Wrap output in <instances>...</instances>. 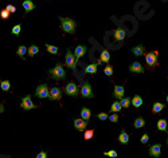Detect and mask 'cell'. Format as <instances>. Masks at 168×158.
<instances>
[{
    "instance_id": "1",
    "label": "cell",
    "mask_w": 168,
    "mask_h": 158,
    "mask_svg": "<svg viewBox=\"0 0 168 158\" xmlns=\"http://www.w3.org/2000/svg\"><path fill=\"white\" fill-rule=\"evenodd\" d=\"M61 20V28L67 34H75L77 23L71 18H59Z\"/></svg>"
},
{
    "instance_id": "2",
    "label": "cell",
    "mask_w": 168,
    "mask_h": 158,
    "mask_svg": "<svg viewBox=\"0 0 168 158\" xmlns=\"http://www.w3.org/2000/svg\"><path fill=\"white\" fill-rule=\"evenodd\" d=\"M48 75L51 76V79H55V80H63V79H66V73H65L63 64L57 63V66L54 68L48 70Z\"/></svg>"
},
{
    "instance_id": "3",
    "label": "cell",
    "mask_w": 168,
    "mask_h": 158,
    "mask_svg": "<svg viewBox=\"0 0 168 158\" xmlns=\"http://www.w3.org/2000/svg\"><path fill=\"white\" fill-rule=\"evenodd\" d=\"M159 52L157 51H149L145 54V62L149 70H155L156 66L159 64Z\"/></svg>"
},
{
    "instance_id": "4",
    "label": "cell",
    "mask_w": 168,
    "mask_h": 158,
    "mask_svg": "<svg viewBox=\"0 0 168 158\" xmlns=\"http://www.w3.org/2000/svg\"><path fill=\"white\" fill-rule=\"evenodd\" d=\"M66 60H65V64H66L69 68H71L73 71H75V66H77V62H78V59L75 58V55H74V52L70 48H67L66 51Z\"/></svg>"
},
{
    "instance_id": "5",
    "label": "cell",
    "mask_w": 168,
    "mask_h": 158,
    "mask_svg": "<svg viewBox=\"0 0 168 158\" xmlns=\"http://www.w3.org/2000/svg\"><path fill=\"white\" fill-rule=\"evenodd\" d=\"M35 95L38 98H42V99H46V98H50V89H48L47 83H42L36 87L35 90Z\"/></svg>"
},
{
    "instance_id": "6",
    "label": "cell",
    "mask_w": 168,
    "mask_h": 158,
    "mask_svg": "<svg viewBox=\"0 0 168 158\" xmlns=\"http://www.w3.org/2000/svg\"><path fill=\"white\" fill-rule=\"evenodd\" d=\"M79 92H81V95H82L85 99H92L93 97H94L93 90H92V86H90V83L88 82V80L83 82V85H82V87H81V90H79Z\"/></svg>"
},
{
    "instance_id": "7",
    "label": "cell",
    "mask_w": 168,
    "mask_h": 158,
    "mask_svg": "<svg viewBox=\"0 0 168 158\" xmlns=\"http://www.w3.org/2000/svg\"><path fill=\"white\" fill-rule=\"evenodd\" d=\"M63 91L66 92L69 97H77L78 95V86L74 82H67V85L65 86Z\"/></svg>"
},
{
    "instance_id": "8",
    "label": "cell",
    "mask_w": 168,
    "mask_h": 158,
    "mask_svg": "<svg viewBox=\"0 0 168 158\" xmlns=\"http://www.w3.org/2000/svg\"><path fill=\"white\" fill-rule=\"evenodd\" d=\"M20 107L24 109V110H32V109H35V104L32 103V101H31V95L23 97L22 102H20Z\"/></svg>"
},
{
    "instance_id": "9",
    "label": "cell",
    "mask_w": 168,
    "mask_h": 158,
    "mask_svg": "<svg viewBox=\"0 0 168 158\" xmlns=\"http://www.w3.org/2000/svg\"><path fill=\"white\" fill-rule=\"evenodd\" d=\"M74 127L78 131H85L86 127H88V122L85 119H82V118H75L74 119Z\"/></svg>"
},
{
    "instance_id": "10",
    "label": "cell",
    "mask_w": 168,
    "mask_h": 158,
    "mask_svg": "<svg viewBox=\"0 0 168 158\" xmlns=\"http://www.w3.org/2000/svg\"><path fill=\"white\" fill-rule=\"evenodd\" d=\"M149 155L151 157H155V158H159L160 157V154H162V145L160 143H156V145L151 146L149 147Z\"/></svg>"
},
{
    "instance_id": "11",
    "label": "cell",
    "mask_w": 168,
    "mask_h": 158,
    "mask_svg": "<svg viewBox=\"0 0 168 158\" xmlns=\"http://www.w3.org/2000/svg\"><path fill=\"white\" fill-rule=\"evenodd\" d=\"M62 98V90L59 87H53L50 90V99L51 101H61Z\"/></svg>"
},
{
    "instance_id": "12",
    "label": "cell",
    "mask_w": 168,
    "mask_h": 158,
    "mask_svg": "<svg viewBox=\"0 0 168 158\" xmlns=\"http://www.w3.org/2000/svg\"><path fill=\"white\" fill-rule=\"evenodd\" d=\"M124 95H125V90H124V86H118L114 85V90H113V97L116 99H122Z\"/></svg>"
},
{
    "instance_id": "13",
    "label": "cell",
    "mask_w": 168,
    "mask_h": 158,
    "mask_svg": "<svg viewBox=\"0 0 168 158\" xmlns=\"http://www.w3.org/2000/svg\"><path fill=\"white\" fill-rule=\"evenodd\" d=\"M129 71L130 73H137V74H143L144 73V67L139 63V62H133L129 66Z\"/></svg>"
},
{
    "instance_id": "14",
    "label": "cell",
    "mask_w": 168,
    "mask_h": 158,
    "mask_svg": "<svg viewBox=\"0 0 168 158\" xmlns=\"http://www.w3.org/2000/svg\"><path fill=\"white\" fill-rule=\"evenodd\" d=\"M22 6H23V8H24L26 13H28V12H31L32 10H35V4L32 0H24L22 3Z\"/></svg>"
},
{
    "instance_id": "15",
    "label": "cell",
    "mask_w": 168,
    "mask_h": 158,
    "mask_svg": "<svg viewBox=\"0 0 168 158\" xmlns=\"http://www.w3.org/2000/svg\"><path fill=\"white\" fill-rule=\"evenodd\" d=\"M86 51H88V48L85 47V46H82V44H78L75 47V50H74V55H75V58L78 59V58H81V56H83V55L86 54Z\"/></svg>"
},
{
    "instance_id": "16",
    "label": "cell",
    "mask_w": 168,
    "mask_h": 158,
    "mask_svg": "<svg viewBox=\"0 0 168 158\" xmlns=\"http://www.w3.org/2000/svg\"><path fill=\"white\" fill-rule=\"evenodd\" d=\"M117 139L121 145H128L129 143V135H128V133H125V130H121V133Z\"/></svg>"
},
{
    "instance_id": "17",
    "label": "cell",
    "mask_w": 168,
    "mask_h": 158,
    "mask_svg": "<svg viewBox=\"0 0 168 158\" xmlns=\"http://www.w3.org/2000/svg\"><path fill=\"white\" fill-rule=\"evenodd\" d=\"M113 35H114V39H116V40L122 42V40H124V38H125V30L121 28V27H120V28L114 30Z\"/></svg>"
},
{
    "instance_id": "18",
    "label": "cell",
    "mask_w": 168,
    "mask_h": 158,
    "mask_svg": "<svg viewBox=\"0 0 168 158\" xmlns=\"http://www.w3.org/2000/svg\"><path fill=\"white\" fill-rule=\"evenodd\" d=\"M132 52H133L136 56H143V55L145 54V47H144L143 44H137L136 47L132 48Z\"/></svg>"
},
{
    "instance_id": "19",
    "label": "cell",
    "mask_w": 168,
    "mask_h": 158,
    "mask_svg": "<svg viewBox=\"0 0 168 158\" xmlns=\"http://www.w3.org/2000/svg\"><path fill=\"white\" fill-rule=\"evenodd\" d=\"M132 106H133L135 109H140L143 106V98H141L139 94H136L133 98H132Z\"/></svg>"
},
{
    "instance_id": "20",
    "label": "cell",
    "mask_w": 168,
    "mask_h": 158,
    "mask_svg": "<svg viewBox=\"0 0 168 158\" xmlns=\"http://www.w3.org/2000/svg\"><path fill=\"white\" fill-rule=\"evenodd\" d=\"M97 67H98V63H92V64H88L85 66V70H83V73L85 74H95L97 73Z\"/></svg>"
},
{
    "instance_id": "21",
    "label": "cell",
    "mask_w": 168,
    "mask_h": 158,
    "mask_svg": "<svg viewBox=\"0 0 168 158\" xmlns=\"http://www.w3.org/2000/svg\"><path fill=\"white\" fill-rule=\"evenodd\" d=\"M81 118L85 119L86 122H89V119L92 118V111H90V109L82 107V110H81Z\"/></svg>"
},
{
    "instance_id": "22",
    "label": "cell",
    "mask_w": 168,
    "mask_h": 158,
    "mask_svg": "<svg viewBox=\"0 0 168 158\" xmlns=\"http://www.w3.org/2000/svg\"><path fill=\"white\" fill-rule=\"evenodd\" d=\"M100 60H101L102 63H109V60H110V54H109V51L106 48L101 51V56H100Z\"/></svg>"
},
{
    "instance_id": "23",
    "label": "cell",
    "mask_w": 168,
    "mask_h": 158,
    "mask_svg": "<svg viewBox=\"0 0 168 158\" xmlns=\"http://www.w3.org/2000/svg\"><path fill=\"white\" fill-rule=\"evenodd\" d=\"M16 54H18V56L22 58V59H26V54H28V48L24 47V46H19L18 50H16Z\"/></svg>"
},
{
    "instance_id": "24",
    "label": "cell",
    "mask_w": 168,
    "mask_h": 158,
    "mask_svg": "<svg viewBox=\"0 0 168 158\" xmlns=\"http://www.w3.org/2000/svg\"><path fill=\"white\" fill-rule=\"evenodd\" d=\"M133 126H135V129H141V127H144L145 126V121H144V118L143 117H137L136 119H135V122H133Z\"/></svg>"
},
{
    "instance_id": "25",
    "label": "cell",
    "mask_w": 168,
    "mask_h": 158,
    "mask_svg": "<svg viewBox=\"0 0 168 158\" xmlns=\"http://www.w3.org/2000/svg\"><path fill=\"white\" fill-rule=\"evenodd\" d=\"M157 129L160 130V131H164V133H167V121H165L164 118H162V119L157 121Z\"/></svg>"
},
{
    "instance_id": "26",
    "label": "cell",
    "mask_w": 168,
    "mask_h": 158,
    "mask_svg": "<svg viewBox=\"0 0 168 158\" xmlns=\"http://www.w3.org/2000/svg\"><path fill=\"white\" fill-rule=\"evenodd\" d=\"M163 109H164V103L155 102V103H153V107H152V113L157 114V113H160V111H163Z\"/></svg>"
},
{
    "instance_id": "27",
    "label": "cell",
    "mask_w": 168,
    "mask_h": 158,
    "mask_svg": "<svg viewBox=\"0 0 168 158\" xmlns=\"http://www.w3.org/2000/svg\"><path fill=\"white\" fill-rule=\"evenodd\" d=\"M121 109H122V106H121L120 101H114L110 106V111H113V113H118V111H121Z\"/></svg>"
},
{
    "instance_id": "28",
    "label": "cell",
    "mask_w": 168,
    "mask_h": 158,
    "mask_svg": "<svg viewBox=\"0 0 168 158\" xmlns=\"http://www.w3.org/2000/svg\"><path fill=\"white\" fill-rule=\"evenodd\" d=\"M38 52H39V47H38L36 44H32V46H30V47H28V55H30L31 58L35 56V55L38 54Z\"/></svg>"
},
{
    "instance_id": "29",
    "label": "cell",
    "mask_w": 168,
    "mask_h": 158,
    "mask_svg": "<svg viewBox=\"0 0 168 158\" xmlns=\"http://www.w3.org/2000/svg\"><path fill=\"white\" fill-rule=\"evenodd\" d=\"M121 102V106H122V109H128L130 106V103H132V99L128 98V97H124L122 99H120Z\"/></svg>"
},
{
    "instance_id": "30",
    "label": "cell",
    "mask_w": 168,
    "mask_h": 158,
    "mask_svg": "<svg viewBox=\"0 0 168 158\" xmlns=\"http://www.w3.org/2000/svg\"><path fill=\"white\" fill-rule=\"evenodd\" d=\"M0 87H1L3 91H10V90H11V82H10V80H1Z\"/></svg>"
},
{
    "instance_id": "31",
    "label": "cell",
    "mask_w": 168,
    "mask_h": 158,
    "mask_svg": "<svg viewBox=\"0 0 168 158\" xmlns=\"http://www.w3.org/2000/svg\"><path fill=\"white\" fill-rule=\"evenodd\" d=\"M93 135H94V130H93V129H89V130H85L83 138H85L86 141H89V139H92V138H93Z\"/></svg>"
},
{
    "instance_id": "32",
    "label": "cell",
    "mask_w": 168,
    "mask_h": 158,
    "mask_svg": "<svg viewBox=\"0 0 168 158\" xmlns=\"http://www.w3.org/2000/svg\"><path fill=\"white\" fill-rule=\"evenodd\" d=\"M46 50L50 52V54H54L57 55L58 54V47H55V46H51V44H46Z\"/></svg>"
},
{
    "instance_id": "33",
    "label": "cell",
    "mask_w": 168,
    "mask_h": 158,
    "mask_svg": "<svg viewBox=\"0 0 168 158\" xmlns=\"http://www.w3.org/2000/svg\"><path fill=\"white\" fill-rule=\"evenodd\" d=\"M10 15H11V12H10V11H7L6 8L0 11V18H1L3 20H7L8 18H10Z\"/></svg>"
},
{
    "instance_id": "34",
    "label": "cell",
    "mask_w": 168,
    "mask_h": 158,
    "mask_svg": "<svg viewBox=\"0 0 168 158\" xmlns=\"http://www.w3.org/2000/svg\"><path fill=\"white\" fill-rule=\"evenodd\" d=\"M104 73H105V75H108V76H113V67L110 66V64H108V66L104 68Z\"/></svg>"
},
{
    "instance_id": "35",
    "label": "cell",
    "mask_w": 168,
    "mask_h": 158,
    "mask_svg": "<svg viewBox=\"0 0 168 158\" xmlns=\"http://www.w3.org/2000/svg\"><path fill=\"white\" fill-rule=\"evenodd\" d=\"M20 31H22V24H16L12 27V30H11V32H12L14 35H19Z\"/></svg>"
},
{
    "instance_id": "36",
    "label": "cell",
    "mask_w": 168,
    "mask_h": 158,
    "mask_svg": "<svg viewBox=\"0 0 168 158\" xmlns=\"http://www.w3.org/2000/svg\"><path fill=\"white\" fill-rule=\"evenodd\" d=\"M106 157H110V158H116L117 157V152L116 150H109V152H105L104 153Z\"/></svg>"
},
{
    "instance_id": "37",
    "label": "cell",
    "mask_w": 168,
    "mask_h": 158,
    "mask_svg": "<svg viewBox=\"0 0 168 158\" xmlns=\"http://www.w3.org/2000/svg\"><path fill=\"white\" fill-rule=\"evenodd\" d=\"M109 121H110V122H113V123H117V122H118V115H117V113L110 114V115H109Z\"/></svg>"
},
{
    "instance_id": "38",
    "label": "cell",
    "mask_w": 168,
    "mask_h": 158,
    "mask_svg": "<svg viewBox=\"0 0 168 158\" xmlns=\"http://www.w3.org/2000/svg\"><path fill=\"white\" fill-rule=\"evenodd\" d=\"M97 118L100 121H106V119H109V115L106 113H98L97 114Z\"/></svg>"
},
{
    "instance_id": "39",
    "label": "cell",
    "mask_w": 168,
    "mask_h": 158,
    "mask_svg": "<svg viewBox=\"0 0 168 158\" xmlns=\"http://www.w3.org/2000/svg\"><path fill=\"white\" fill-rule=\"evenodd\" d=\"M6 10L10 11L11 13H15V12H16V7H15V6H11V4H7V6H6Z\"/></svg>"
},
{
    "instance_id": "40",
    "label": "cell",
    "mask_w": 168,
    "mask_h": 158,
    "mask_svg": "<svg viewBox=\"0 0 168 158\" xmlns=\"http://www.w3.org/2000/svg\"><path fill=\"white\" fill-rule=\"evenodd\" d=\"M148 139H149V135H148V134H143V137H141V139H140V141H141V143L144 145V143L148 142Z\"/></svg>"
},
{
    "instance_id": "41",
    "label": "cell",
    "mask_w": 168,
    "mask_h": 158,
    "mask_svg": "<svg viewBox=\"0 0 168 158\" xmlns=\"http://www.w3.org/2000/svg\"><path fill=\"white\" fill-rule=\"evenodd\" d=\"M36 158H47V153H46L45 150H42V152L38 154V157H36Z\"/></svg>"
},
{
    "instance_id": "42",
    "label": "cell",
    "mask_w": 168,
    "mask_h": 158,
    "mask_svg": "<svg viewBox=\"0 0 168 158\" xmlns=\"http://www.w3.org/2000/svg\"><path fill=\"white\" fill-rule=\"evenodd\" d=\"M167 102H168V94H167Z\"/></svg>"
},
{
    "instance_id": "43",
    "label": "cell",
    "mask_w": 168,
    "mask_h": 158,
    "mask_svg": "<svg viewBox=\"0 0 168 158\" xmlns=\"http://www.w3.org/2000/svg\"><path fill=\"white\" fill-rule=\"evenodd\" d=\"M167 146H168V138H167Z\"/></svg>"
}]
</instances>
